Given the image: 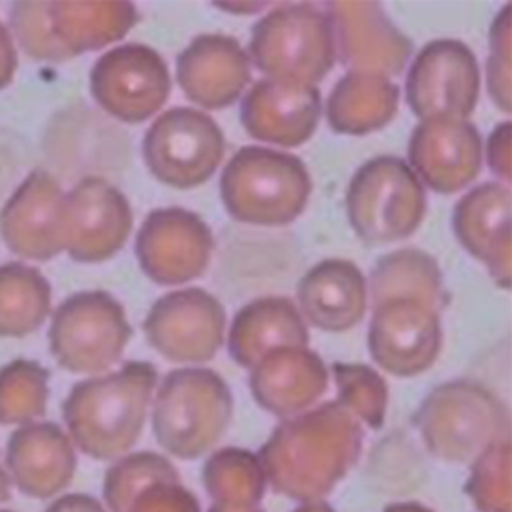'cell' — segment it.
Masks as SVG:
<instances>
[{
	"mask_svg": "<svg viewBox=\"0 0 512 512\" xmlns=\"http://www.w3.org/2000/svg\"><path fill=\"white\" fill-rule=\"evenodd\" d=\"M360 450V422L340 402H328L286 418L258 460L276 492L316 502L356 464Z\"/></svg>",
	"mask_w": 512,
	"mask_h": 512,
	"instance_id": "6da1fadb",
	"label": "cell"
},
{
	"mask_svg": "<svg viewBox=\"0 0 512 512\" xmlns=\"http://www.w3.org/2000/svg\"><path fill=\"white\" fill-rule=\"evenodd\" d=\"M158 370L150 362H126L120 370L74 384L62 414L74 442L92 458L128 452L146 422Z\"/></svg>",
	"mask_w": 512,
	"mask_h": 512,
	"instance_id": "7a4b0ae2",
	"label": "cell"
},
{
	"mask_svg": "<svg viewBox=\"0 0 512 512\" xmlns=\"http://www.w3.org/2000/svg\"><path fill=\"white\" fill-rule=\"evenodd\" d=\"M312 190L300 158L264 146H244L220 176V196L228 214L256 226H284L298 218Z\"/></svg>",
	"mask_w": 512,
	"mask_h": 512,
	"instance_id": "3957f363",
	"label": "cell"
},
{
	"mask_svg": "<svg viewBox=\"0 0 512 512\" xmlns=\"http://www.w3.org/2000/svg\"><path fill=\"white\" fill-rule=\"evenodd\" d=\"M232 394L208 368H178L164 376L152 412L156 440L170 454L192 460L208 452L226 432Z\"/></svg>",
	"mask_w": 512,
	"mask_h": 512,
	"instance_id": "277c9868",
	"label": "cell"
},
{
	"mask_svg": "<svg viewBox=\"0 0 512 512\" xmlns=\"http://www.w3.org/2000/svg\"><path fill=\"white\" fill-rule=\"evenodd\" d=\"M414 426L436 458L460 464L506 440L508 416L502 402L484 386L452 380L424 398L414 414Z\"/></svg>",
	"mask_w": 512,
	"mask_h": 512,
	"instance_id": "5b68a950",
	"label": "cell"
},
{
	"mask_svg": "<svg viewBox=\"0 0 512 512\" xmlns=\"http://www.w3.org/2000/svg\"><path fill=\"white\" fill-rule=\"evenodd\" d=\"M346 208L358 238L382 246L416 232L424 218L426 194L402 158L376 156L352 176Z\"/></svg>",
	"mask_w": 512,
	"mask_h": 512,
	"instance_id": "8992f818",
	"label": "cell"
},
{
	"mask_svg": "<svg viewBox=\"0 0 512 512\" xmlns=\"http://www.w3.org/2000/svg\"><path fill=\"white\" fill-rule=\"evenodd\" d=\"M250 58L268 78L314 86L336 60L326 14L314 4L272 6L252 28Z\"/></svg>",
	"mask_w": 512,
	"mask_h": 512,
	"instance_id": "52a82bcc",
	"label": "cell"
},
{
	"mask_svg": "<svg viewBox=\"0 0 512 512\" xmlns=\"http://www.w3.org/2000/svg\"><path fill=\"white\" fill-rule=\"evenodd\" d=\"M132 336L122 304L102 290L66 298L50 322V352L68 372L94 374L110 368Z\"/></svg>",
	"mask_w": 512,
	"mask_h": 512,
	"instance_id": "ba28073f",
	"label": "cell"
},
{
	"mask_svg": "<svg viewBox=\"0 0 512 512\" xmlns=\"http://www.w3.org/2000/svg\"><path fill=\"white\" fill-rule=\"evenodd\" d=\"M224 146V134L208 114L176 106L148 128L142 156L160 182L186 190L204 184L216 172Z\"/></svg>",
	"mask_w": 512,
	"mask_h": 512,
	"instance_id": "9c48e42d",
	"label": "cell"
},
{
	"mask_svg": "<svg viewBox=\"0 0 512 512\" xmlns=\"http://www.w3.org/2000/svg\"><path fill=\"white\" fill-rule=\"evenodd\" d=\"M480 94V68L472 50L458 40L428 42L406 76V100L420 118L466 120Z\"/></svg>",
	"mask_w": 512,
	"mask_h": 512,
	"instance_id": "30bf717a",
	"label": "cell"
},
{
	"mask_svg": "<svg viewBox=\"0 0 512 512\" xmlns=\"http://www.w3.org/2000/svg\"><path fill=\"white\" fill-rule=\"evenodd\" d=\"M94 100L122 122H144L170 94L164 58L146 44H124L108 50L90 72Z\"/></svg>",
	"mask_w": 512,
	"mask_h": 512,
	"instance_id": "8fae6325",
	"label": "cell"
},
{
	"mask_svg": "<svg viewBox=\"0 0 512 512\" xmlns=\"http://www.w3.org/2000/svg\"><path fill=\"white\" fill-rule=\"evenodd\" d=\"M226 314L222 304L200 288L174 290L158 298L144 332L154 350L172 362H206L224 342Z\"/></svg>",
	"mask_w": 512,
	"mask_h": 512,
	"instance_id": "7c38bea8",
	"label": "cell"
},
{
	"mask_svg": "<svg viewBox=\"0 0 512 512\" xmlns=\"http://www.w3.org/2000/svg\"><path fill=\"white\" fill-rule=\"evenodd\" d=\"M214 240L206 222L190 210L168 206L148 214L136 236V256L158 284L176 286L204 274Z\"/></svg>",
	"mask_w": 512,
	"mask_h": 512,
	"instance_id": "4fadbf2b",
	"label": "cell"
},
{
	"mask_svg": "<svg viewBox=\"0 0 512 512\" xmlns=\"http://www.w3.org/2000/svg\"><path fill=\"white\" fill-rule=\"evenodd\" d=\"M324 14L334 52L350 72L388 78L404 70L412 42L390 22L378 2H328Z\"/></svg>",
	"mask_w": 512,
	"mask_h": 512,
	"instance_id": "5bb4252c",
	"label": "cell"
},
{
	"mask_svg": "<svg viewBox=\"0 0 512 512\" xmlns=\"http://www.w3.org/2000/svg\"><path fill=\"white\" fill-rule=\"evenodd\" d=\"M130 230V204L106 180L88 176L64 194V250L74 260H108L126 244Z\"/></svg>",
	"mask_w": 512,
	"mask_h": 512,
	"instance_id": "9a60e30c",
	"label": "cell"
},
{
	"mask_svg": "<svg viewBox=\"0 0 512 512\" xmlns=\"http://www.w3.org/2000/svg\"><path fill=\"white\" fill-rule=\"evenodd\" d=\"M442 346L440 316L418 300H390L372 308L368 348L374 362L394 376L428 370Z\"/></svg>",
	"mask_w": 512,
	"mask_h": 512,
	"instance_id": "2e32d148",
	"label": "cell"
},
{
	"mask_svg": "<svg viewBox=\"0 0 512 512\" xmlns=\"http://www.w3.org/2000/svg\"><path fill=\"white\" fill-rule=\"evenodd\" d=\"M412 172L434 192L466 188L482 168V138L476 126L458 118H426L410 134Z\"/></svg>",
	"mask_w": 512,
	"mask_h": 512,
	"instance_id": "e0dca14e",
	"label": "cell"
},
{
	"mask_svg": "<svg viewBox=\"0 0 512 512\" xmlns=\"http://www.w3.org/2000/svg\"><path fill=\"white\" fill-rule=\"evenodd\" d=\"M0 234L10 252L50 260L64 250V192L44 170H34L0 212Z\"/></svg>",
	"mask_w": 512,
	"mask_h": 512,
	"instance_id": "ac0fdd59",
	"label": "cell"
},
{
	"mask_svg": "<svg viewBox=\"0 0 512 512\" xmlns=\"http://www.w3.org/2000/svg\"><path fill=\"white\" fill-rule=\"evenodd\" d=\"M322 98L312 84L264 78L256 82L240 106V120L246 132L280 146H300L320 120Z\"/></svg>",
	"mask_w": 512,
	"mask_h": 512,
	"instance_id": "d6986e66",
	"label": "cell"
},
{
	"mask_svg": "<svg viewBox=\"0 0 512 512\" xmlns=\"http://www.w3.org/2000/svg\"><path fill=\"white\" fill-rule=\"evenodd\" d=\"M176 78L182 92L202 108L234 104L250 82V58L236 38L200 34L178 56Z\"/></svg>",
	"mask_w": 512,
	"mask_h": 512,
	"instance_id": "ffe728a7",
	"label": "cell"
},
{
	"mask_svg": "<svg viewBox=\"0 0 512 512\" xmlns=\"http://www.w3.org/2000/svg\"><path fill=\"white\" fill-rule=\"evenodd\" d=\"M460 244L482 260L500 288L510 286V190L498 182H484L466 192L452 214Z\"/></svg>",
	"mask_w": 512,
	"mask_h": 512,
	"instance_id": "44dd1931",
	"label": "cell"
},
{
	"mask_svg": "<svg viewBox=\"0 0 512 512\" xmlns=\"http://www.w3.org/2000/svg\"><path fill=\"white\" fill-rule=\"evenodd\" d=\"M328 386L322 358L300 346H280L266 352L250 368V390L256 402L282 418L302 414Z\"/></svg>",
	"mask_w": 512,
	"mask_h": 512,
	"instance_id": "7402d4cb",
	"label": "cell"
},
{
	"mask_svg": "<svg viewBox=\"0 0 512 512\" xmlns=\"http://www.w3.org/2000/svg\"><path fill=\"white\" fill-rule=\"evenodd\" d=\"M304 318L326 332L354 328L366 312L368 288L354 262L330 258L312 266L298 284Z\"/></svg>",
	"mask_w": 512,
	"mask_h": 512,
	"instance_id": "603a6c76",
	"label": "cell"
},
{
	"mask_svg": "<svg viewBox=\"0 0 512 512\" xmlns=\"http://www.w3.org/2000/svg\"><path fill=\"white\" fill-rule=\"evenodd\" d=\"M308 340V328L292 300L266 296L238 310L228 332V352L236 364L254 368L266 352L280 346L306 348Z\"/></svg>",
	"mask_w": 512,
	"mask_h": 512,
	"instance_id": "cb8c5ba5",
	"label": "cell"
},
{
	"mask_svg": "<svg viewBox=\"0 0 512 512\" xmlns=\"http://www.w3.org/2000/svg\"><path fill=\"white\" fill-rule=\"evenodd\" d=\"M8 464L22 482V490L52 494L74 472V450L66 434L54 422L26 424L8 442Z\"/></svg>",
	"mask_w": 512,
	"mask_h": 512,
	"instance_id": "d4e9b609",
	"label": "cell"
},
{
	"mask_svg": "<svg viewBox=\"0 0 512 512\" xmlns=\"http://www.w3.org/2000/svg\"><path fill=\"white\" fill-rule=\"evenodd\" d=\"M48 22L70 60L126 36L138 22V10L130 2H48Z\"/></svg>",
	"mask_w": 512,
	"mask_h": 512,
	"instance_id": "484cf974",
	"label": "cell"
},
{
	"mask_svg": "<svg viewBox=\"0 0 512 512\" xmlns=\"http://www.w3.org/2000/svg\"><path fill=\"white\" fill-rule=\"evenodd\" d=\"M400 90L378 74L348 72L326 102L328 124L340 134H368L384 128L396 114Z\"/></svg>",
	"mask_w": 512,
	"mask_h": 512,
	"instance_id": "4316f807",
	"label": "cell"
},
{
	"mask_svg": "<svg viewBox=\"0 0 512 512\" xmlns=\"http://www.w3.org/2000/svg\"><path fill=\"white\" fill-rule=\"evenodd\" d=\"M390 300H418L436 312L446 302L442 274L436 260L416 248H402L382 256L370 274L372 308Z\"/></svg>",
	"mask_w": 512,
	"mask_h": 512,
	"instance_id": "83f0119b",
	"label": "cell"
},
{
	"mask_svg": "<svg viewBox=\"0 0 512 512\" xmlns=\"http://www.w3.org/2000/svg\"><path fill=\"white\" fill-rule=\"evenodd\" d=\"M52 290L32 266L8 262L0 266V336L22 338L42 326L50 314Z\"/></svg>",
	"mask_w": 512,
	"mask_h": 512,
	"instance_id": "f1b7e54d",
	"label": "cell"
},
{
	"mask_svg": "<svg viewBox=\"0 0 512 512\" xmlns=\"http://www.w3.org/2000/svg\"><path fill=\"white\" fill-rule=\"evenodd\" d=\"M264 482L262 464L248 450H220L204 466V484L214 504L254 506L264 494Z\"/></svg>",
	"mask_w": 512,
	"mask_h": 512,
	"instance_id": "f546056e",
	"label": "cell"
},
{
	"mask_svg": "<svg viewBox=\"0 0 512 512\" xmlns=\"http://www.w3.org/2000/svg\"><path fill=\"white\" fill-rule=\"evenodd\" d=\"M50 372L34 360H12L0 368V422L20 424L42 416Z\"/></svg>",
	"mask_w": 512,
	"mask_h": 512,
	"instance_id": "4dcf8cb0",
	"label": "cell"
},
{
	"mask_svg": "<svg viewBox=\"0 0 512 512\" xmlns=\"http://www.w3.org/2000/svg\"><path fill=\"white\" fill-rule=\"evenodd\" d=\"M162 482H180L176 468L160 454L138 452L108 470L104 494L114 512H128L130 504L146 488Z\"/></svg>",
	"mask_w": 512,
	"mask_h": 512,
	"instance_id": "1f68e13d",
	"label": "cell"
},
{
	"mask_svg": "<svg viewBox=\"0 0 512 512\" xmlns=\"http://www.w3.org/2000/svg\"><path fill=\"white\" fill-rule=\"evenodd\" d=\"M332 374L340 390V404L364 420L370 428H380L388 404V388L382 376L366 364H332Z\"/></svg>",
	"mask_w": 512,
	"mask_h": 512,
	"instance_id": "d6a6232c",
	"label": "cell"
},
{
	"mask_svg": "<svg viewBox=\"0 0 512 512\" xmlns=\"http://www.w3.org/2000/svg\"><path fill=\"white\" fill-rule=\"evenodd\" d=\"M480 512H510V442L500 440L486 448L472 466L466 484Z\"/></svg>",
	"mask_w": 512,
	"mask_h": 512,
	"instance_id": "836d02e7",
	"label": "cell"
},
{
	"mask_svg": "<svg viewBox=\"0 0 512 512\" xmlns=\"http://www.w3.org/2000/svg\"><path fill=\"white\" fill-rule=\"evenodd\" d=\"M10 28L24 48L36 60H68L52 36L48 22V2H14L10 10Z\"/></svg>",
	"mask_w": 512,
	"mask_h": 512,
	"instance_id": "e575fe53",
	"label": "cell"
},
{
	"mask_svg": "<svg viewBox=\"0 0 512 512\" xmlns=\"http://www.w3.org/2000/svg\"><path fill=\"white\" fill-rule=\"evenodd\" d=\"M512 18L510 4L496 14L490 30V56L486 64V86L494 104L510 112V64H512Z\"/></svg>",
	"mask_w": 512,
	"mask_h": 512,
	"instance_id": "d590c367",
	"label": "cell"
},
{
	"mask_svg": "<svg viewBox=\"0 0 512 512\" xmlns=\"http://www.w3.org/2000/svg\"><path fill=\"white\" fill-rule=\"evenodd\" d=\"M128 512H198V502L180 482H162L146 488Z\"/></svg>",
	"mask_w": 512,
	"mask_h": 512,
	"instance_id": "8d00e7d4",
	"label": "cell"
},
{
	"mask_svg": "<svg viewBox=\"0 0 512 512\" xmlns=\"http://www.w3.org/2000/svg\"><path fill=\"white\" fill-rule=\"evenodd\" d=\"M486 158H488V166L490 170L502 178V180H510L512 176V164H510V122H502L498 124L490 138H488V146H486Z\"/></svg>",
	"mask_w": 512,
	"mask_h": 512,
	"instance_id": "74e56055",
	"label": "cell"
},
{
	"mask_svg": "<svg viewBox=\"0 0 512 512\" xmlns=\"http://www.w3.org/2000/svg\"><path fill=\"white\" fill-rule=\"evenodd\" d=\"M16 66H18V56L12 42V34L0 22V90L12 82Z\"/></svg>",
	"mask_w": 512,
	"mask_h": 512,
	"instance_id": "f35d334b",
	"label": "cell"
},
{
	"mask_svg": "<svg viewBox=\"0 0 512 512\" xmlns=\"http://www.w3.org/2000/svg\"><path fill=\"white\" fill-rule=\"evenodd\" d=\"M48 512H104V510L94 498L76 494V496H68V498L56 502V506Z\"/></svg>",
	"mask_w": 512,
	"mask_h": 512,
	"instance_id": "ab89813d",
	"label": "cell"
},
{
	"mask_svg": "<svg viewBox=\"0 0 512 512\" xmlns=\"http://www.w3.org/2000/svg\"><path fill=\"white\" fill-rule=\"evenodd\" d=\"M220 10H226V12H234V14H252V12H260L264 8H268L270 4L266 2H226V4H216Z\"/></svg>",
	"mask_w": 512,
	"mask_h": 512,
	"instance_id": "60d3db41",
	"label": "cell"
},
{
	"mask_svg": "<svg viewBox=\"0 0 512 512\" xmlns=\"http://www.w3.org/2000/svg\"><path fill=\"white\" fill-rule=\"evenodd\" d=\"M210 512H260V510L246 504H214Z\"/></svg>",
	"mask_w": 512,
	"mask_h": 512,
	"instance_id": "b9f144b4",
	"label": "cell"
},
{
	"mask_svg": "<svg viewBox=\"0 0 512 512\" xmlns=\"http://www.w3.org/2000/svg\"><path fill=\"white\" fill-rule=\"evenodd\" d=\"M386 512H430L428 508L416 504V502H408V504H396V506H390Z\"/></svg>",
	"mask_w": 512,
	"mask_h": 512,
	"instance_id": "7bdbcfd3",
	"label": "cell"
},
{
	"mask_svg": "<svg viewBox=\"0 0 512 512\" xmlns=\"http://www.w3.org/2000/svg\"><path fill=\"white\" fill-rule=\"evenodd\" d=\"M294 512H332V508H328L322 502H306L300 508H296Z\"/></svg>",
	"mask_w": 512,
	"mask_h": 512,
	"instance_id": "ee69618b",
	"label": "cell"
}]
</instances>
